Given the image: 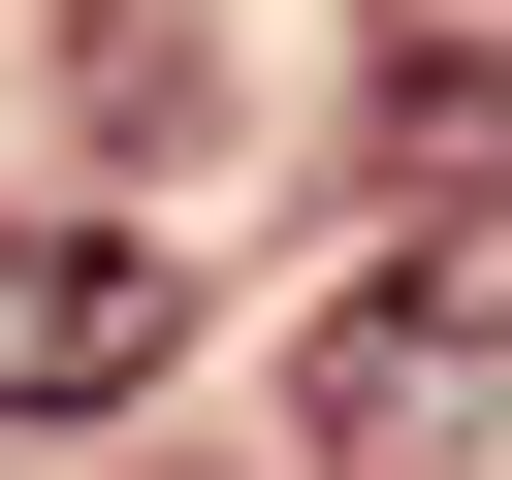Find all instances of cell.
<instances>
[{"label": "cell", "instance_id": "6da1fadb", "mask_svg": "<svg viewBox=\"0 0 512 480\" xmlns=\"http://www.w3.org/2000/svg\"><path fill=\"white\" fill-rule=\"evenodd\" d=\"M192 352V256L160 224H0V416H128Z\"/></svg>", "mask_w": 512, "mask_h": 480}, {"label": "cell", "instance_id": "7a4b0ae2", "mask_svg": "<svg viewBox=\"0 0 512 480\" xmlns=\"http://www.w3.org/2000/svg\"><path fill=\"white\" fill-rule=\"evenodd\" d=\"M480 384H512V256H416V288H352V320L288 352L320 448H416V416H480Z\"/></svg>", "mask_w": 512, "mask_h": 480}, {"label": "cell", "instance_id": "3957f363", "mask_svg": "<svg viewBox=\"0 0 512 480\" xmlns=\"http://www.w3.org/2000/svg\"><path fill=\"white\" fill-rule=\"evenodd\" d=\"M352 128H384V224H416V256H512V64H480V32H384Z\"/></svg>", "mask_w": 512, "mask_h": 480}]
</instances>
